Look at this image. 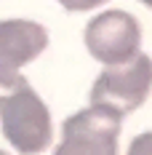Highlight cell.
<instances>
[{"mask_svg": "<svg viewBox=\"0 0 152 155\" xmlns=\"http://www.w3.org/2000/svg\"><path fill=\"white\" fill-rule=\"evenodd\" d=\"M0 155H5V153H0Z\"/></svg>", "mask_w": 152, "mask_h": 155, "instance_id": "9", "label": "cell"}, {"mask_svg": "<svg viewBox=\"0 0 152 155\" xmlns=\"http://www.w3.org/2000/svg\"><path fill=\"white\" fill-rule=\"evenodd\" d=\"M0 126L21 155L43 153L53 139L46 102L16 70H0Z\"/></svg>", "mask_w": 152, "mask_h": 155, "instance_id": "1", "label": "cell"}, {"mask_svg": "<svg viewBox=\"0 0 152 155\" xmlns=\"http://www.w3.org/2000/svg\"><path fill=\"white\" fill-rule=\"evenodd\" d=\"M59 3L67 8V11L77 14V11H91V8H99V5L107 3V0H59Z\"/></svg>", "mask_w": 152, "mask_h": 155, "instance_id": "7", "label": "cell"}, {"mask_svg": "<svg viewBox=\"0 0 152 155\" xmlns=\"http://www.w3.org/2000/svg\"><path fill=\"white\" fill-rule=\"evenodd\" d=\"M141 3H144V5H150V8H152V0H141Z\"/></svg>", "mask_w": 152, "mask_h": 155, "instance_id": "8", "label": "cell"}, {"mask_svg": "<svg viewBox=\"0 0 152 155\" xmlns=\"http://www.w3.org/2000/svg\"><path fill=\"white\" fill-rule=\"evenodd\" d=\"M48 46V32L43 24L30 19L0 21V70H21L37 59Z\"/></svg>", "mask_w": 152, "mask_h": 155, "instance_id": "5", "label": "cell"}, {"mask_svg": "<svg viewBox=\"0 0 152 155\" xmlns=\"http://www.w3.org/2000/svg\"><path fill=\"white\" fill-rule=\"evenodd\" d=\"M120 115L104 107H86L64 120L53 155H118Z\"/></svg>", "mask_w": 152, "mask_h": 155, "instance_id": "3", "label": "cell"}, {"mask_svg": "<svg viewBox=\"0 0 152 155\" xmlns=\"http://www.w3.org/2000/svg\"><path fill=\"white\" fill-rule=\"evenodd\" d=\"M128 155H152V131H144L134 137L131 147H128Z\"/></svg>", "mask_w": 152, "mask_h": 155, "instance_id": "6", "label": "cell"}, {"mask_svg": "<svg viewBox=\"0 0 152 155\" xmlns=\"http://www.w3.org/2000/svg\"><path fill=\"white\" fill-rule=\"evenodd\" d=\"M152 91V59L139 51L134 59L107 67L91 88V104L104 107L115 115L139 110Z\"/></svg>", "mask_w": 152, "mask_h": 155, "instance_id": "2", "label": "cell"}, {"mask_svg": "<svg viewBox=\"0 0 152 155\" xmlns=\"http://www.w3.org/2000/svg\"><path fill=\"white\" fill-rule=\"evenodd\" d=\"M141 46V27L131 14L125 11H104L93 16L86 27V48L96 62L123 64L134 59Z\"/></svg>", "mask_w": 152, "mask_h": 155, "instance_id": "4", "label": "cell"}]
</instances>
